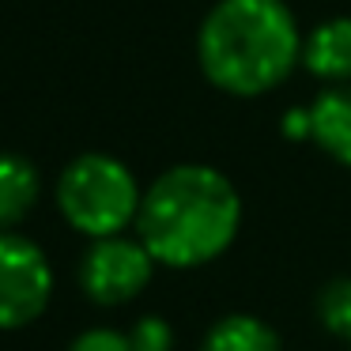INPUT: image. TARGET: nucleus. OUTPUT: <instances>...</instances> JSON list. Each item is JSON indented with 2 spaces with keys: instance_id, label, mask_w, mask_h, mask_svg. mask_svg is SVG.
Here are the masks:
<instances>
[{
  "instance_id": "4",
  "label": "nucleus",
  "mask_w": 351,
  "mask_h": 351,
  "mask_svg": "<svg viewBox=\"0 0 351 351\" xmlns=\"http://www.w3.org/2000/svg\"><path fill=\"white\" fill-rule=\"evenodd\" d=\"M155 265L159 261L140 238H91V250L80 261V287L99 306H125L152 283Z\"/></svg>"
},
{
  "instance_id": "7",
  "label": "nucleus",
  "mask_w": 351,
  "mask_h": 351,
  "mask_svg": "<svg viewBox=\"0 0 351 351\" xmlns=\"http://www.w3.org/2000/svg\"><path fill=\"white\" fill-rule=\"evenodd\" d=\"M302 64L325 84H351V16H332L302 38Z\"/></svg>"
},
{
  "instance_id": "2",
  "label": "nucleus",
  "mask_w": 351,
  "mask_h": 351,
  "mask_svg": "<svg viewBox=\"0 0 351 351\" xmlns=\"http://www.w3.org/2000/svg\"><path fill=\"white\" fill-rule=\"evenodd\" d=\"M197 61L212 87L257 99L302 61V34L283 0H215L197 34Z\"/></svg>"
},
{
  "instance_id": "1",
  "label": "nucleus",
  "mask_w": 351,
  "mask_h": 351,
  "mask_svg": "<svg viewBox=\"0 0 351 351\" xmlns=\"http://www.w3.org/2000/svg\"><path fill=\"white\" fill-rule=\"evenodd\" d=\"M242 227V197L223 170L170 167L144 189L136 234L167 268H200L230 250Z\"/></svg>"
},
{
  "instance_id": "5",
  "label": "nucleus",
  "mask_w": 351,
  "mask_h": 351,
  "mask_svg": "<svg viewBox=\"0 0 351 351\" xmlns=\"http://www.w3.org/2000/svg\"><path fill=\"white\" fill-rule=\"evenodd\" d=\"M53 298V268L23 234L0 230V328H23L46 313Z\"/></svg>"
},
{
  "instance_id": "10",
  "label": "nucleus",
  "mask_w": 351,
  "mask_h": 351,
  "mask_svg": "<svg viewBox=\"0 0 351 351\" xmlns=\"http://www.w3.org/2000/svg\"><path fill=\"white\" fill-rule=\"evenodd\" d=\"M317 317L325 332L351 343V276H336L317 295Z\"/></svg>"
},
{
  "instance_id": "3",
  "label": "nucleus",
  "mask_w": 351,
  "mask_h": 351,
  "mask_svg": "<svg viewBox=\"0 0 351 351\" xmlns=\"http://www.w3.org/2000/svg\"><path fill=\"white\" fill-rule=\"evenodd\" d=\"M140 193L132 170L106 152L76 155L57 178V208L72 230L87 238L121 234L140 215Z\"/></svg>"
},
{
  "instance_id": "6",
  "label": "nucleus",
  "mask_w": 351,
  "mask_h": 351,
  "mask_svg": "<svg viewBox=\"0 0 351 351\" xmlns=\"http://www.w3.org/2000/svg\"><path fill=\"white\" fill-rule=\"evenodd\" d=\"M310 140L328 159L351 167V84H332L313 99Z\"/></svg>"
},
{
  "instance_id": "8",
  "label": "nucleus",
  "mask_w": 351,
  "mask_h": 351,
  "mask_svg": "<svg viewBox=\"0 0 351 351\" xmlns=\"http://www.w3.org/2000/svg\"><path fill=\"white\" fill-rule=\"evenodd\" d=\"M42 193V178L31 159L4 152L0 155V230H12L34 212Z\"/></svg>"
},
{
  "instance_id": "9",
  "label": "nucleus",
  "mask_w": 351,
  "mask_h": 351,
  "mask_svg": "<svg viewBox=\"0 0 351 351\" xmlns=\"http://www.w3.org/2000/svg\"><path fill=\"white\" fill-rule=\"evenodd\" d=\"M200 351H283L280 332L257 313H227L200 340Z\"/></svg>"
},
{
  "instance_id": "11",
  "label": "nucleus",
  "mask_w": 351,
  "mask_h": 351,
  "mask_svg": "<svg viewBox=\"0 0 351 351\" xmlns=\"http://www.w3.org/2000/svg\"><path fill=\"white\" fill-rule=\"evenodd\" d=\"M132 351H174V328L159 313H144L129 332Z\"/></svg>"
},
{
  "instance_id": "12",
  "label": "nucleus",
  "mask_w": 351,
  "mask_h": 351,
  "mask_svg": "<svg viewBox=\"0 0 351 351\" xmlns=\"http://www.w3.org/2000/svg\"><path fill=\"white\" fill-rule=\"evenodd\" d=\"M69 351H132V343L129 332H117V328H87L69 343Z\"/></svg>"
}]
</instances>
